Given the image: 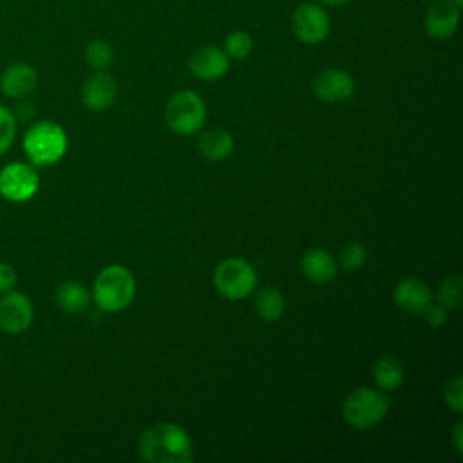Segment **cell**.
I'll return each instance as SVG.
<instances>
[{
	"mask_svg": "<svg viewBox=\"0 0 463 463\" xmlns=\"http://www.w3.org/2000/svg\"><path fill=\"white\" fill-rule=\"evenodd\" d=\"M192 439L175 423L148 427L137 441L139 458L148 463H186L192 459Z\"/></svg>",
	"mask_w": 463,
	"mask_h": 463,
	"instance_id": "cell-1",
	"label": "cell"
},
{
	"mask_svg": "<svg viewBox=\"0 0 463 463\" xmlns=\"http://www.w3.org/2000/svg\"><path fill=\"white\" fill-rule=\"evenodd\" d=\"M24 152L34 166H51L67 152V134L61 125L51 119L33 123L22 139Z\"/></svg>",
	"mask_w": 463,
	"mask_h": 463,
	"instance_id": "cell-2",
	"label": "cell"
},
{
	"mask_svg": "<svg viewBox=\"0 0 463 463\" xmlns=\"http://www.w3.org/2000/svg\"><path fill=\"white\" fill-rule=\"evenodd\" d=\"M136 295V280L125 266H105L94 279L92 297L99 309L116 313L128 307Z\"/></svg>",
	"mask_w": 463,
	"mask_h": 463,
	"instance_id": "cell-3",
	"label": "cell"
},
{
	"mask_svg": "<svg viewBox=\"0 0 463 463\" xmlns=\"http://www.w3.org/2000/svg\"><path fill=\"white\" fill-rule=\"evenodd\" d=\"M387 396L371 387H358L347 394L342 405L344 420L354 429H367L383 420L387 414Z\"/></svg>",
	"mask_w": 463,
	"mask_h": 463,
	"instance_id": "cell-4",
	"label": "cell"
},
{
	"mask_svg": "<svg viewBox=\"0 0 463 463\" xmlns=\"http://www.w3.org/2000/svg\"><path fill=\"white\" fill-rule=\"evenodd\" d=\"M165 116L172 132L179 136H190L199 132L204 125L206 105L197 92L181 90L168 99Z\"/></svg>",
	"mask_w": 463,
	"mask_h": 463,
	"instance_id": "cell-5",
	"label": "cell"
},
{
	"mask_svg": "<svg viewBox=\"0 0 463 463\" xmlns=\"http://www.w3.org/2000/svg\"><path fill=\"white\" fill-rule=\"evenodd\" d=\"M215 289L228 300L246 298L257 286V273L241 257L224 259L213 271Z\"/></svg>",
	"mask_w": 463,
	"mask_h": 463,
	"instance_id": "cell-6",
	"label": "cell"
},
{
	"mask_svg": "<svg viewBox=\"0 0 463 463\" xmlns=\"http://www.w3.org/2000/svg\"><path fill=\"white\" fill-rule=\"evenodd\" d=\"M40 188V175L33 163L11 161L0 168V195L9 203H25Z\"/></svg>",
	"mask_w": 463,
	"mask_h": 463,
	"instance_id": "cell-7",
	"label": "cell"
},
{
	"mask_svg": "<svg viewBox=\"0 0 463 463\" xmlns=\"http://www.w3.org/2000/svg\"><path fill=\"white\" fill-rule=\"evenodd\" d=\"M291 29L297 40L306 45L322 43L331 31L329 13L318 2H302L291 14Z\"/></svg>",
	"mask_w": 463,
	"mask_h": 463,
	"instance_id": "cell-8",
	"label": "cell"
},
{
	"mask_svg": "<svg viewBox=\"0 0 463 463\" xmlns=\"http://www.w3.org/2000/svg\"><path fill=\"white\" fill-rule=\"evenodd\" d=\"M34 318V306L31 298L16 289L2 293L0 297V329L7 335H22Z\"/></svg>",
	"mask_w": 463,
	"mask_h": 463,
	"instance_id": "cell-9",
	"label": "cell"
},
{
	"mask_svg": "<svg viewBox=\"0 0 463 463\" xmlns=\"http://www.w3.org/2000/svg\"><path fill=\"white\" fill-rule=\"evenodd\" d=\"M313 94L324 103H342L354 92L353 76L338 67H327L315 74L311 83Z\"/></svg>",
	"mask_w": 463,
	"mask_h": 463,
	"instance_id": "cell-10",
	"label": "cell"
},
{
	"mask_svg": "<svg viewBox=\"0 0 463 463\" xmlns=\"http://www.w3.org/2000/svg\"><path fill=\"white\" fill-rule=\"evenodd\" d=\"M188 71L197 80L215 81L230 71V56L215 45H203L190 54Z\"/></svg>",
	"mask_w": 463,
	"mask_h": 463,
	"instance_id": "cell-11",
	"label": "cell"
},
{
	"mask_svg": "<svg viewBox=\"0 0 463 463\" xmlns=\"http://www.w3.org/2000/svg\"><path fill=\"white\" fill-rule=\"evenodd\" d=\"M38 87V72L27 61H14L0 74V92L9 99H25Z\"/></svg>",
	"mask_w": 463,
	"mask_h": 463,
	"instance_id": "cell-12",
	"label": "cell"
},
{
	"mask_svg": "<svg viewBox=\"0 0 463 463\" xmlns=\"http://www.w3.org/2000/svg\"><path fill=\"white\" fill-rule=\"evenodd\" d=\"M459 14H461V7H458L450 0H438L430 4L423 18L425 33L434 40L452 38L459 25Z\"/></svg>",
	"mask_w": 463,
	"mask_h": 463,
	"instance_id": "cell-13",
	"label": "cell"
},
{
	"mask_svg": "<svg viewBox=\"0 0 463 463\" xmlns=\"http://www.w3.org/2000/svg\"><path fill=\"white\" fill-rule=\"evenodd\" d=\"M118 96L116 80L105 71H94L81 87V101L89 110L109 109Z\"/></svg>",
	"mask_w": 463,
	"mask_h": 463,
	"instance_id": "cell-14",
	"label": "cell"
},
{
	"mask_svg": "<svg viewBox=\"0 0 463 463\" xmlns=\"http://www.w3.org/2000/svg\"><path fill=\"white\" fill-rule=\"evenodd\" d=\"M392 297L400 309L412 313V315L423 313V309L432 302L430 288L416 277H407V279L400 280L398 286L394 288Z\"/></svg>",
	"mask_w": 463,
	"mask_h": 463,
	"instance_id": "cell-15",
	"label": "cell"
},
{
	"mask_svg": "<svg viewBox=\"0 0 463 463\" xmlns=\"http://www.w3.org/2000/svg\"><path fill=\"white\" fill-rule=\"evenodd\" d=\"M300 269L315 284H327L336 275V260L322 248L307 250L300 259Z\"/></svg>",
	"mask_w": 463,
	"mask_h": 463,
	"instance_id": "cell-16",
	"label": "cell"
},
{
	"mask_svg": "<svg viewBox=\"0 0 463 463\" xmlns=\"http://www.w3.org/2000/svg\"><path fill=\"white\" fill-rule=\"evenodd\" d=\"M197 148L208 161H222L233 152V137L222 128H212L199 137Z\"/></svg>",
	"mask_w": 463,
	"mask_h": 463,
	"instance_id": "cell-17",
	"label": "cell"
},
{
	"mask_svg": "<svg viewBox=\"0 0 463 463\" xmlns=\"http://www.w3.org/2000/svg\"><path fill=\"white\" fill-rule=\"evenodd\" d=\"M54 300L65 313H81L90 302V293L83 284L76 280H65L56 288Z\"/></svg>",
	"mask_w": 463,
	"mask_h": 463,
	"instance_id": "cell-18",
	"label": "cell"
},
{
	"mask_svg": "<svg viewBox=\"0 0 463 463\" xmlns=\"http://www.w3.org/2000/svg\"><path fill=\"white\" fill-rule=\"evenodd\" d=\"M373 376H374V382L378 383L380 389L394 391L403 383L405 369H403L402 362L396 356L385 354V356L376 360V364L373 367Z\"/></svg>",
	"mask_w": 463,
	"mask_h": 463,
	"instance_id": "cell-19",
	"label": "cell"
},
{
	"mask_svg": "<svg viewBox=\"0 0 463 463\" xmlns=\"http://www.w3.org/2000/svg\"><path fill=\"white\" fill-rule=\"evenodd\" d=\"M286 309V300L284 295L273 288V286H264L257 297H255V311L257 315L266 320V322H275L282 317Z\"/></svg>",
	"mask_w": 463,
	"mask_h": 463,
	"instance_id": "cell-20",
	"label": "cell"
},
{
	"mask_svg": "<svg viewBox=\"0 0 463 463\" xmlns=\"http://www.w3.org/2000/svg\"><path fill=\"white\" fill-rule=\"evenodd\" d=\"M83 58L92 71H105L114 61V49L109 42L96 38L85 45Z\"/></svg>",
	"mask_w": 463,
	"mask_h": 463,
	"instance_id": "cell-21",
	"label": "cell"
},
{
	"mask_svg": "<svg viewBox=\"0 0 463 463\" xmlns=\"http://www.w3.org/2000/svg\"><path fill=\"white\" fill-rule=\"evenodd\" d=\"M222 51L230 56V60H242L253 51V38L246 31H232L224 38Z\"/></svg>",
	"mask_w": 463,
	"mask_h": 463,
	"instance_id": "cell-22",
	"label": "cell"
},
{
	"mask_svg": "<svg viewBox=\"0 0 463 463\" xmlns=\"http://www.w3.org/2000/svg\"><path fill=\"white\" fill-rule=\"evenodd\" d=\"M463 298V284L459 275H449L438 288V300L445 309H458Z\"/></svg>",
	"mask_w": 463,
	"mask_h": 463,
	"instance_id": "cell-23",
	"label": "cell"
},
{
	"mask_svg": "<svg viewBox=\"0 0 463 463\" xmlns=\"http://www.w3.org/2000/svg\"><path fill=\"white\" fill-rule=\"evenodd\" d=\"M16 137V116L0 103V156H4Z\"/></svg>",
	"mask_w": 463,
	"mask_h": 463,
	"instance_id": "cell-24",
	"label": "cell"
},
{
	"mask_svg": "<svg viewBox=\"0 0 463 463\" xmlns=\"http://www.w3.org/2000/svg\"><path fill=\"white\" fill-rule=\"evenodd\" d=\"M365 259H367V251L362 242L353 241L344 244V248L340 250V266L344 269H358L364 266Z\"/></svg>",
	"mask_w": 463,
	"mask_h": 463,
	"instance_id": "cell-25",
	"label": "cell"
},
{
	"mask_svg": "<svg viewBox=\"0 0 463 463\" xmlns=\"http://www.w3.org/2000/svg\"><path fill=\"white\" fill-rule=\"evenodd\" d=\"M443 398L445 403L454 411V412H461L463 411V382L459 376L452 378L445 391H443Z\"/></svg>",
	"mask_w": 463,
	"mask_h": 463,
	"instance_id": "cell-26",
	"label": "cell"
},
{
	"mask_svg": "<svg viewBox=\"0 0 463 463\" xmlns=\"http://www.w3.org/2000/svg\"><path fill=\"white\" fill-rule=\"evenodd\" d=\"M16 282H18L16 269L7 262H0V295L14 289Z\"/></svg>",
	"mask_w": 463,
	"mask_h": 463,
	"instance_id": "cell-27",
	"label": "cell"
},
{
	"mask_svg": "<svg viewBox=\"0 0 463 463\" xmlns=\"http://www.w3.org/2000/svg\"><path fill=\"white\" fill-rule=\"evenodd\" d=\"M423 315H425V320L429 326L432 327H439L447 322V309L441 306V304H429L425 309H423Z\"/></svg>",
	"mask_w": 463,
	"mask_h": 463,
	"instance_id": "cell-28",
	"label": "cell"
},
{
	"mask_svg": "<svg viewBox=\"0 0 463 463\" xmlns=\"http://www.w3.org/2000/svg\"><path fill=\"white\" fill-rule=\"evenodd\" d=\"M461 430H463V425L461 423H458L456 427H454V443H456V450L461 454L463 452V445H461Z\"/></svg>",
	"mask_w": 463,
	"mask_h": 463,
	"instance_id": "cell-29",
	"label": "cell"
},
{
	"mask_svg": "<svg viewBox=\"0 0 463 463\" xmlns=\"http://www.w3.org/2000/svg\"><path fill=\"white\" fill-rule=\"evenodd\" d=\"M349 2H353V0H318V4H322L324 7H340Z\"/></svg>",
	"mask_w": 463,
	"mask_h": 463,
	"instance_id": "cell-30",
	"label": "cell"
},
{
	"mask_svg": "<svg viewBox=\"0 0 463 463\" xmlns=\"http://www.w3.org/2000/svg\"><path fill=\"white\" fill-rule=\"evenodd\" d=\"M450 2H452V4H456L458 7H461V5H463V0H450Z\"/></svg>",
	"mask_w": 463,
	"mask_h": 463,
	"instance_id": "cell-31",
	"label": "cell"
},
{
	"mask_svg": "<svg viewBox=\"0 0 463 463\" xmlns=\"http://www.w3.org/2000/svg\"><path fill=\"white\" fill-rule=\"evenodd\" d=\"M420 2H432V0H420Z\"/></svg>",
	"mask_w": 463,
	"mask_h": 463,
	"instance_id": "cell-32",
	"label": "cell"
}]
</instances>
